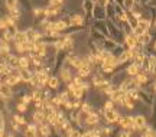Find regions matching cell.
<instances>
[{
    "mask_svg": "<svg viewBox=\"0 0 156 137\" xmlns=\"http://www.w3.org/2000/svg\"><path fill=\"white\" fill-rule=\"evenodd\" d=\"M103 120L106 124H117L119 120H120V117H122V114L120 111H117L116 108H110V110H106V108H103Z\"/></svg>",
    "mask_w": 156,
    "mask_h": 137,
    "instance_id": "6da1fadb",
    "label": "cell"
},
{
    "mask_svg": "<svg viewBox=\"0 0 156 137\" xmlns=\"http://www.w3.org/2000/svg\"><path fill=\"white\" fill-rule=\"evenodd\" d=\"M16 110L19 111V113H26V111H28V105L23 104V103L20 101V103H17L16 104Z\"/></svg>",
    "mask_w": 156,
    "mask_h": 137,
    "instance_id": "d4e9b609",
    "label": "cell"
},
{
    "mask_svg": "<svg viewBox=\"0 0 156 137\" xmlns=\"http://www.w3.org/2000/svg\"><path fill=\"white\" fill-rule=\"evenodd\" d=\"M123 4H124V7L127 9V10H131V9L134 7V0H124Z\"/></svg>",
    "mask_w": 156,
    "mask_h": 137,
    "instance_id": "484cf974",
    "label": "cell"
},
{
    "mask_svg": "<svg viewBox=\"0 0 156 137\" xmlns=\"http://www.w3.org/2000/svg\"><path fill=\"white\" fill-rule=\"evenodd\" d=\"M120 89L124 92H130V91H139L140 89V84L136 81L134 77H126L122 84H120Z\"/></svg>",
    "mask_w": 156,
    "mask_h": 137,
    "instance_id": "7a4b0ae2",
    "label": "cell"
},
{
    "mask_svg": "<svg viewBox=\"0 0 156 137\" xmlns=\"http://www.w3.org/2000/svg\"><path fill=\"white\" fill-rule=\"evenodd\" d=\"M59 82H61V80H59L58 75H51V78H49V81H48V85H46V87H49L51 89H57L58 87H59Z\"/></svg>",
    "mask_w": 156,
    "mask_h": 137,
    "instance_id": "d6986e66",
    "label": "cell"
},
{
    "mask_svg": "<svg viewBox=\"0 0 156 137\" xmlns=\"http://www.w3.org/2000/svg\"><path fill=\"white\" fill-rule=\"evenodd\" d=\"M93 13H94V17L97 19V20H104V15H106V6H103V4H96L94 7H93Z\"/></svg>",
    "mask_w": 156,
    "mask_h": 137,
    "instance_id": "5bb4252c",
    "label": "cell"
},
{
    "mask_svg": "<svg viewBox=\"0 0 156 137\" xmlns=\"http://www.w3.org/2000/svg\"><path fill=\"white\" fill-rule=\"evenodd\" d=\"M9 28L7 22H6V19H0V31H6Z\"/></svg>",
    "mask_w": 156,
    "mask_h": 137,
    "instance_id": "83f0119b",
    "label": "cell"
},
{
    "mask_svg": "<svg viewBox=\"0 0 156 137\" xmlns=\"http://www.w3.org/2000/svg\"><path fill=\"white\" fill-rule=\"evenodd\" d=\"M4 137H16V136H15V133L12 131V133H7V134H6V136H4Z\"/></svg>",
    "mask_w": 156,
    "mask_h": 137,
    "instance_id": "4dcf8cb0",
    "label": "cell"
},
{
    "mask_svg": "<svg viewBox=\"0 0 156 137\" xmlns=\"http://www.w3.org/2000/svg\"><path fill=\"white\" fill-rule=\"evenodd\" d=\"M133 120H134V131H142V130L146 127V124H148L146 115H143V114H137V115H134Z\"/></svg>",
    "mask_w": 156,
    "mask_h": 137,
    "instance_id": "ba28073f",
    "label": "cell"
},
{
    "mask_svg": "<svg viewBox=\"0 0 156 137\" xmlns=\"http://www.w3.org/2000/svg\"><path fill=\"white\" fill-rule=\"evenodd\" d=\"M68 25L69 26H75V28H81L84 25V17L81 15H71L69 20H68Z\"/></svg>",
    "mask_w": 156,
    "mask_h": 137,
    "instance_id": "9a60e30c",
    "label": "cell"
},
{
    "mask_svg": "<svg viewBox=\"0 0 156 137\" xmlns=\"http://www.w3.org/2000/svg\"><path fill=\"white\" fill-rule=\"evenodd\" d=\"M31 65H32V61L28 54L23 57H19V69H28V68H31Z\"/></svg>",
    "mask_w": 156,
    "mask_h": 137,
    "instance_id": "2e32d148",
    "label": "cell"
},
{
    "mask_svg": "<svg viewBox=\"0 0 156 137\" xmlns=\"http://www.w3.org/2000/svg\"><path fill=\"white\" fill-rule=\"evenodd\" d=\"M6 7H7L9 10L19 7V1H17V0H6Z\"/></svg>",
    "mask_w": 156,
    "mask_h": 137,
    "instance_id": "603a6c76",
    "label": "cell"
},
{
    "mask_svg": "<svg viewBox=\"0 0 156 137\" xmlns=\"http://www.w3.org/2000/svg\"><path fill=\"white\" fill-rule=\"evenodd\" d=\"M20 101H22L23 104L29 105L31 103H32V95H31V94H23V95H22V98H20Z\"/></svg>",
    "mask_w": 156,
    "mask_h": 137,
    "instance_id": "cb8c5ba5",
    "label": "cell"
},
{
    "mask_svg": "<svg viewBox=\"0 0 156 137\" xmlns=\"http://www.w3.org/2000/svg\"><path fill=\"white\" fill-rule=\"evenodd\" d=\"M12 120H15L17 124H20V126H26L28 124V121L23 115H20V114H13V117H12Z\"/></svg>",
    "mask_w": 156,
    "mask_h": 137,
    "instance_id": "7402d4cb",
    "label": "cell"
},
{
    "mask_svg": "<svg viewBox=\"0 0 156 137\" xmlns=\"http://www.w3.org/2000/svg\"><path fill=\"white\" fill-rule=\"evenodd\" d=\"M0 97L3 98V100H6V101L13 97V89H12V87L9 85L6 81L0 82Z\"/></svg>",
    "mask_w": 156,
    "mask_h": 137,
    "instance_id": "8992f818",
    "label": "cell"
},
{
    "mask_svg": "<svg viewBox=\"0 0 156 137\" xmlns=\"http://www.w3.org/2000/svg\"><path fill=\"white\" fill-rule=\"evenodd\" d=\"M64 3V0H49V6H59Z\"/></svg>",
    "mask_w": 156,
    "mask_h": 137,
    "instance_id": "f1b7e54d",
    "label": "cell"
},
{
    "mask_svg": "<svg viewBox=\"0 0 156 137\" xmlns=\"http://www.w3.org/2000/svg\"><path fill=\"white\" fill-rule=\"evenodd\" d=\"M58 71H59V80L62 81L64 84H68V82H71L72 81V78H74V75H72V72H71V66L68 64L65 65H61L59 68H58Z\"/></svg>",
    "mask_w": 156,
    "mask_h": 137,
    "instance_id": "3957f363",
    "label": "cell"
},
{
    "mask_svg": "<svg viewBox=\"0 0 156 137\" xmlns=\"http://www.w3.org/2000/svg\"><path fill=\"white\" fill-rule=\"evenodd\" d=\"M0 55H3V52H1V51H0Z\"/></svg>",
    "mask_w": 156,
    "mask_h": 137,
    "instance_id": "836d02e7",
    "label": "cell"
},
{
    "mask_svg": "<svg viewBox=\"0 0 156 137\" xmlns=\"http://www.w3.org/2000/svg\"><path fill=\"white\" fill-rule=\"evenodd\" d=\"M155 26H156V20H155Z\"/></svg>",
    "mask_w": 156,
    "mask_h": 137,
    "instance_id": "e575fe53",
    "label": "cell"
},
{
    "mask_svg": "<svg viewBox=\"0 0 156 137\" xmlns=\"http://www.w3.org/2000/svg\"><path fill=\"white\" fill-rule=\"evenodd\" d=\"M149 29H150V20L139 19V20H137V25L133 28V33H134L136 36H140V35H143V33L149 32Z\"/></svg>",
    "mask_w": 156,
    "mask_h": 137,
    "instance_id": "277c9868",
    "label": "cell"
},
{
    "mask_svg": "<svg viewBox=\"0 0 156 137\" xmlns=\"http://www.w3.org/2000/svg\"><path fill=\"white\" fill-rule=\"evenodd\" d=\"M124 43H126V46H127V48H136V46H139L137 36H136L133 32L124 35Z\"/></svg>",
    "mask_w": 156,
    "mask_h": 137,
    "instance_id": "7c38bea8",
    "label": "cell"
},
{
    "mask_svg": "<svg viewBox=\"0 0 156 137\" xmlns=\"http://www.w3.org/2000/svg\"><path fill=\"white\" fill-rule=\"evenodd\" d=\"M12 129L15 130V133H19L20 131V124H17L15 120H12Z\"/></svg>",
    "mask_w": 156,
    "mask_h": 137,
    "instance_id": "f546056e",
    "label": "cell"
},
{
    "mask_svg": "<svg viewBox=\"0 0 156 137\" xmlns=\"http://www.w3.org/2000/svg\"><path fill=\"white\" fill-rule=\"evenodd\" d=\"M140 137H153V136H150L149 133H142V136Z\"/></svg>",
    "mask_w": 156,
    "mask_h": 137,
    "instance_id": "1f68e13d",
    "label": "cell"
},
{
    "mask_svg": "<svg viewBox=\"0 0 156 137\" xmlns=\"http://www.w3.org/2000/svg\"><path fill=\"white\" fill-rule=\"evenodd\" d=\"M134 100H131L130 95H127V94H124V98H123V104H122V107H124L126 110H134L136 108V105H134Z\"/></svg>",
    "mask_w": 156,
    "mask_h": 137,
    "instance_id": "ac0fdd59",
    "label": "cell"
},
{
    "mask_svg": "<svg viewBox=\"0 0 156 137\" xmlns=\"http://www.w3.org/2000/svg\"><path fill=\"white\" fill-rule=\"evenodd\" d=\"M153 51H155V52H156V40H155V42H153Z\"/></svg>",
    "mask_w": 156,
    "mask_h": 137,
    "instance_id": "d6a6232c",
    "label": "cell"
},
{
    "mask_svg": "<svg viewBox=\"0 0 156 137\" xmlns=\"http://www.w3.org/2000/svg\"><path fill=\"white\" fill-rule=\"evenodd\" d=\"M117 124H119L120 129L133 130L134 131V120H133V115H122Z\"/></svg>",
    "mask_w": 156,
    "mask_h": 137,
    "instance_id": "5b68a950",
    "label": "cell"
},
{
    "mask_svg": "<svg viewBox=\"0 0 156 137\" xmlns=\"http://www.w3.org/2000/svg\"><path fill=\"white\" fill-rule=\"evenodd\" d=\"M6 136V121H4V114L0 111V137Z\"/></svg>",
    "mask_w": 156,
    "mask_h": 137,
    "instance_id": "ffe728a7",
    "label": "cell"
},
{
    "mask_svg": "<svg viewBox=\"0 0 156 137\" xmlns=\"http://www.w3.org/2000/svg\"><path fill=\"white\" fill-rule=\"evenodd\" d=\"M103 108H106V110H110V108H114V103L108 98V100H106L104 101V104H103Z\"/></svg>",
    "mask_w": 156,
    "mask_h": 137,
    "instance_id": "4316f807",
    "label": "cell"
},
{
    "mask_svg": "<svg viewBox=\"0 0 156 137\" xmlns=\"http://www.w3.org/2000/svg\"><path fill=\"white\" fill-rule=\"evenodd\" d=\"M52 126L48 121H45L43 124L38 126V131H39V137H52Z\"/></svg>",
    "mask_w": 156,
    "mask_h": 137,
    "instance_id": "8fae6325",
    "label": "cell"
},
{
    "mask_svg": "<svg viewBox=\"0 0 156 137\" xmlns=\"http://www.w3.org/2000/svg\"><path fill=\"white\" fill-rule=\"evenodd\" d=\"M4 81L7 82L10 87H16V85H19V84L22 82V78H20V75H19V71H15V72L6 75V77H4Z\"/></svg>",
    "mask_w": 156,
    "mask_h": 137,
    "instance_id": "30bf717a",
    "label": "cell"
},
{
    "mask_svg": "<svg viewBox=\"0 0 156 137\" xmlns=\"http://www.w3.org/2000/svg\"><path fill=\"white\" fill-rule=\"evenodd\" d=\"M23 137H39V131H38V124L36 123H28L26 124V130L23 131Z\"/></svg>",
    "mask_w": 156,
    "mask_h": 137,
    "instance_id": "9c48e42d",
    "label": "cell"
},
{
    "mask_svg": "<svg viewBox=\"0 0 156 137\" xmlns=\"http://www.w3.org/2000/svg\"><path fill=\"white\" fill-rule=\"evenodd\" d=\"M19 75L22 78V82L29 84V81L32 80V77H33V71H31L29 68L28 69H19Z\"/></svg>",
    "mask_w": 156,
    "mask_h": 137,
    "instance_id": "e0dca14e",
    "label": "cell"
},
{
    "mask_svg": "<svg viewBox=\"0 0 156 137\" xmlns=\"http://www.w3.org/2000/svg\"><path fill=\"white\" fill-rule=\"evenodd\" d=\"M133 130H126V129H122L119 131H116L114 137H133Z\"/></svg>",
    "mask_w": 156,
    "mask_h": 137,
    "instance_id": "44dd1931",
    "label": "cell"
},
{
    "mask_svg": "<svg viewBox=\"0 0 156 137\" xmlns=\"http://www.w3.org/2000/svg\"><path fill=\"white\" fill-rule=\"evenodd\" d=\"M142 71V66L139 64H136V62H129V64L126 65V68H124V72L127 77H136L137 74Z\"/></svg>",
    "mask_w": 156,
    "mask_h": 137,
    "instance_id": "52a82bcc",
    "label": "cell"
},
{
    "mask_svg": "<svg viewBox=\"0 0 156 137\" xmlns=\"http://www.w3.org/2000/svg\"><path fill=\"white\" fill-rule=\"evenodd\" d=\"M32 120H33V123H36L38 126H41V124H43V123L46 121V115H45V113L42 111L41 108H36L32 114Z\"/></svg>",
    "mask_w": 156,
    "mask_h": 137,
    "instance_id": "4fadbf2b",
    "label": "cell"
}]
</instances>
